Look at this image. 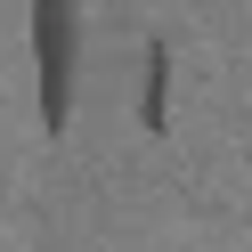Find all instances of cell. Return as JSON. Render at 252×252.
<instances>
[{"mask_svg":"<svg viewBox=\"0 0 252 252\" xmlns=\"http://www.w3.org/2000/svg\"><path fill=\"white\" fill-rule=\"evenodd\" d=\"M138 122H147V130L171 122V49H163V41H155L147 65H138Z\"/></svg>","mask_w":252,"mask_h":252,"instance_id":"obj_2","label":"cell"},{"mask_svg":"<svg viewBox=\"0 0 252 252\" xmlns=\"http://www.w3.org/2000/svg\"><path fill=\"white\" fill-rule=\"evenodd\" d=\"M33 57H41V122H73V65H82V0H33Z\"/></svg>","mask_w":252,"mask_h":252,"instance_id":"obj_1","label":"cell"}]
</instances>
